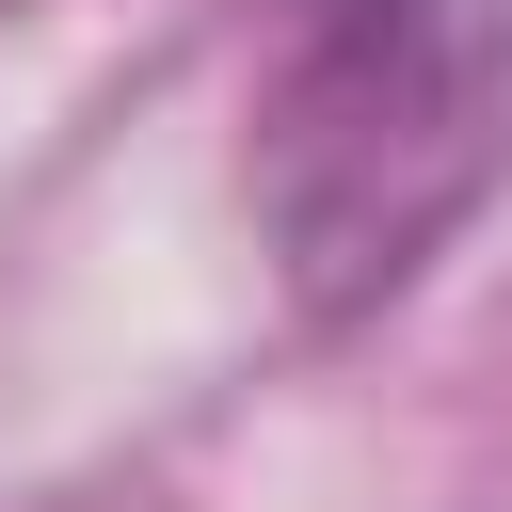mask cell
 <instances>
[{
  "mask_svg": "<svg viewBox=\"0 0 512 512\" xmlns=\"http://www.w3.org/2000/svg\"><path fill=\"white\" fill-rule=\"evenodd\" d=\"M512 192V0H288L240 96V208L304 336H368Z\"/></svg>",
  "mask_w": 512,
  "mask_h": 512,
  "instance_id": "6da1fadb",
  "label": "cell"
}]
</instances>
